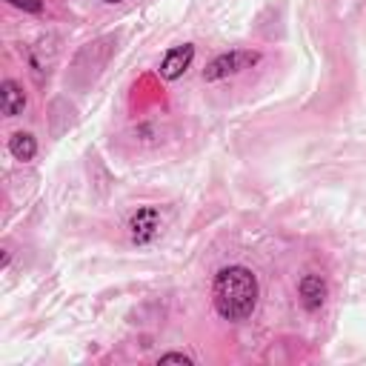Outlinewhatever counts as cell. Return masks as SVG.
<instances>
[{
  "mask_svg": "<svg viewBox=\"0 0 366 366\" xmlns=\"http://www.w3.org/2000/svg\"><path fill=\"white\" fill-rule=\"evenodd\" d=\"M257 277L246 266H223L212 280V303L223 320H246L257 306Z\"/></svg>",
  "mask_w": 366,
  "mask_h": 366,
  "instance_id": "6da1fadb",
  "label": "cell"
},
{
  "mask_svg": "<svg viewBox=\"0 0 366 366\" xmlns=\"http://www.w3.org/2000/svg\"><path fill=\"white\" fill-rule=\"evenodd\" d=\"M9 3L17 6V9H23V11H31V14L43 11V0H9Z\"/></svg>",
  "mask_w": 366,
  "mask_h": 366,
  "instance_id": "9c48e42d",
  "label": "cell"
},
{
  "mask_svg": "<svg viewBox=\"0 0 366 366\" xmlns=\"http://www.w3.org/2000/svg\"><path fill=\"white\" fill-rule=\"evenodd\" d=\"M297 295L306 312H317L326 300V280L320 274H303L297 283Z\"/></svg>",
  "mask_w": 366,
  "mask_h": 366,
  "instance_id": "5b68a950",
  "label": "cell"
},
{
  "mask_svg": "<svg viewBox=\"0 0 366 366\" xmlns=\"http://www.w3.org/2000/svg\"><path fill=\"white\" fill-rule=\"evenodd\" d=\"M257 60H260V54L252 51V49H232V51H223V54H217L214 60H209V66L203 69V80H206V83L223 80V77H229V74H237V71H243V69H252Z\"/></svg>",
  "mask_w": 366,
  "mask_h": 366,
  "instance_id": "7a4b0ae2",
  "label": "cell"
},
{
  "mask_svg": "<svg viewBox=\"0 0 366 366\" xmlns=\"http://www.w3.org/2000/svg\"><path fill=\"white\" fill-rule=\"evenodd\" d=\"M157 363H183V366H192V357L183 355V352H166L157 357Z\"/></svg>",
  "mask_w": 366,
  "mask_h": 366,
  "instance_id": "ba28073f",
  "label": "cell"
},
{
  "mask_svg": "<svg viewBox=\"0 0 366 366\" xmlns=\"http://www.w3.org/2000/svg\"><path fill=\"white\" fill-rule=\"evenodd\" d=\"M9 152H11L14 160L26 163V160H31V157L37 154V140H34L29 132H14V134L9 137Z\"/></svg>",
  "mask_w": 366,
  "mask_h": 366,
  "instance_id": "52a82bcc",
  "label": "cell"
},
{
  "mask_svg": "<svg viewBox=\"0 0 366 366\" xmlns=\"http://www.w3.org/2000/svg\"><path fill=\"white\" fill-rule=\"evenodd\" d=\"M194 60V46L192 43H183V46H172L163 60H160V77L163 80H177Z\"/></svg>",
  "mask_w": 366,
  "mask_h": 366,
  "instance_id": "277c9868",
  "label": "cell"
},
{
  "mask_svg": "<svg viewBox=\"0 0 366 366\" xmlns=\"http://www.w3.org/2000/svg\"><path fill=\"white\" fill-rule=\"evenodd\" d=\"M0 109H3L6 117L23 114V109H26V92H23L20 83H14V80H3L0 83Z\"/></svg>",
  "mask_w": 366,
  "mask_h": 366,
  "instance_id": "8992f818",
  "label": "cell"
},
{
  "mask_svg": "<svg viewBox=\"0 0 366 366\" xmlns=\"http://www.w3.org/2000/svg\"><path fill=\"white\" fill-rule=\"evenodd\" d=\"M103 3H123V0H103Z\"/></svg>",
  "mask_w": 366,
  "mask_h": 366,
  "instance_id": "30bf717a",
  "label": "cell"
},
{
  "mask_svg": "<svg viewBox=\"0 0 366 366\" xmlns=\"http://www.w3.org/2000/svg\"><path fill=\"white\" fill-rule=\"evenodd\" d=\"M160 209L157 206H140L132 217H129V237L132 243L137 246H146L152 243L157 234H160Z\"/></svg>",
  "mask_w": 366,
  "mask_h": 366,
  "instance_id": "3957f363",
  "label": "cell"
}]
</instances>
